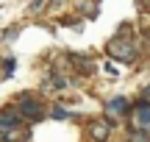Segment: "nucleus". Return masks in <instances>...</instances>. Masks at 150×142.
I'll list each match as a JSON object with an SVG mask.
<instances>
[{"label":"nucleus","instance_id":"obj_1","mask_svg":"<svg viewBox=\"0 0 150 142\" xmlns=\"http://www.w3.org/2000/svg\"><path fill=\"white\" fill-rule=\"evenodd\" d=\"M0 139L3 142H25L28 131L20 126V111H0Z\"/></svg>","mask_w":150,"mask_h":142},{"label":"nucleus","instance_id":"obj_2","mask_svg":"<svg viewBox=\"0 0 150 142\" xmlns=\"http://www.w3.org/2000/svg\"><path fill=\"white\" fill-rule=\"evenodd\" d=\"M108 56L111 59H117V61H134L136 59V48H134V42L131 39H111L108 42Z\"/></svg>","mask_w":150,"mask_h":142},{"label":"nucleus","instance_id":"obj_3","mask_svg":"<svg viewBox=\"0 0 150 142\" xmlns=\"http://www.w3.org/2000/svg\"><path fill=\"white\" fill-rule=\"evenodd\" d=\"M17 109H20V114L28 117V120H42V117H45L42 103H39V100H33V98H20Z\"/></svg>","mask_w":150,"mask_h":142},{"label":"nucleus","instance_id":"obj_4","mask_svg":"<svg viewBox=\"0 0 150 142\" xmlns=\"http://www.w3.org/2000/svg\"><path fill=\"white\" fill-rule=\"evenodd\" d=\"M131 123H134V128L150 131V103H147V100L131 109Z\"/></svg>","mask_w":150,"mask_h":142},{"label":"nucleus","instance_id":"obj_5","mask_svg":"<svg viewBox=\"0 0 150 142\" xmlns=\"http://www.w3.org/2000/svg\"><path fill=\"white\" fill-rule=\"evenodd\" d=\"M108 114L111 117H117V114H125V111H128V100L125 98H114V100H108Z\"/></svg>","mask_w":150,"mask_h":142},{"label":"nucleus","instance_id":"obj_6","mask_svg":"<svg viewBox=\"0 0 150 142\" xmlns=\"http://www.w3.org/2000/svg\"><path fill=\"white\" fill-rule=\"evenodd\" d=\"M92 139L95 142H100V139H106L108 137V123H92Z\"/></svg>","mask_w":150,"mask_h":142},{"label":"nucleus","instance_id":"obj_7","mask_svg":"<svg viewBox=\"0 0 150 142\" xmlns=\"http://www.w3.org/2000/svg\"><path fill=\"white\" fill-rule=\"evenodd\" d=\"M131 142H150V131H142V128H134V134H131Z\"/></svg>","mask_w":150,"mask_h":142},{"label":"nucleus","instance_id":"obj_8","mask_svg":"<svg viewBox=\"0 0 150 142\" xmlns=\"http://www.w3.org/2000/svg\"><path fill=\"white\" fill-rule=\"evenodd\" d=\"M42 6H45V0H31V9H33V11H39Z\"/></svg>","mask_w":150,"mask_h":142},{"label":"nucleus","instance_id":"obj_9","mask_svg":"<svg viewBox=\"0 0 150 142\" xmlns=\"http://www.w3.org/2000/svg\"><path fill=\"white\" fill-rule=\"evenodd\" d=\"M53 117H61V120H64V117H67V111H64V109H59V106H56V109H53Z\"/></svg>","mask_w":150,"mask_h":142},{"label":"nucleus","instance_id":"obj_10","mask_svg":"<svg viewBox=\"0 0 150 142\" xmlns=\"http://www.w3.org/2000/svg\"><path fill=\"white\" fill-rule=\"evenodd\" d=\"M142 98H145V100H147V103H150V87L145 89V92H142Z\"/></svg>","mask_w":150,"mask_h":142},{"label":"nucleus","instance_id":"obj_11","mask_svg":"<svg viewBox=\"0 0 150 142\" xmlns=\"http://www.w3.org/2000/svg\"><path fill=\"white\" fill-rule=\"evenodd\" d=\"M139 3H147V6H150V0H139Z\"/></svg>","mask_w":150,"mask_h":142}]
</instances>
